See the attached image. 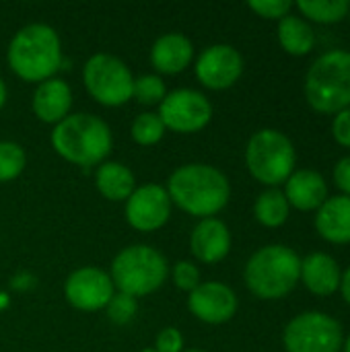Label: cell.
Here are the masks:
<instances>
[{
    "instance_id": "6da1fadb",
    "label": "cell",
    "mask_w": 350,
    "mask_h": 352,
    "mask_svg": "<svg viewBox=\"0 0 350 352\" xmlns=\"http://www.w3.org/2000/svg\"><path fill=\"white\" fill-rule=\"evenodd\" d=\"M165 190L171 204L200 221L219 214L231 198V184L227 175L206 163H188L177 167Z\"/></svg>"
},
{
    "instance_id": "7a4b0ae2",
    "label": "cell",
    "mask_w": 350,
    "mask_h": 352,
    "mask_svg": "<svg viewBox=\"0 0 350 352\" xmlns=\"http://www.w3.org/2000/svg\"><path fill=\"white\" fill-rule=\"evenodd\" d=\"M10 70L27 82L54 78L62 64V43L54 27L31 23L19 29L6 50Z\"/></svg>"
},
{
    "instance_id": "3957f363",
    "label": "cell",
    "mask_w": 350,
    "mask_h": 352,
    "mask_svg": "<svg viewBox=\"0 0 350 352\" xmlns=\"http://www.w3.org/2000/svg\"><path fill=\"white\" fill-rule=\"evenodd\" d=\"M243 280L250 293L262 301L285 299L301 280V258L289 245H264L250 256Z\"/></svg>"
},
{
    "instance_id": "277c9868",
    "label": "cell",
    "mask_w": 350,
    "mask_h": 352,
    "mask_svg": "<svg viewBox=\"0 0 350 352\" xmlns=\"http://www.w3.org/2000/svg\"><path fill=\"white\" fill-rule=\"evenodd\" d=\"M52 146L72 165H101L111 151V130L93 113H70L54 126Z\"/></svg>"
},
{
    "instance_id": "5b68a950",
    "label": "cell",
    "mask_w": 350,
    "mask_h": 352,
    "mask_svg": "<svg viewBox=\"0 0 350 352\" xmlns=\"http://www.w3.org/2000/svg\"><path fill=\"white\" fill-rule=\"evenodd\" d=\"M303 93L311 109L338 113L350 107V52L330 50L309 66Z\"/></svg>"
},
{
    "instance_id": "8992f818",
    "label": "cell",
    "mask_w": 350,
    "mask_h": 352,
    "mask_svg": "<svg viewBox=\"0 0 350 352\" xmlns=\"http://www.w3.org/2000/svg\"><path fill=\"white\" fill-rule=\"evenodd\" d=\"M169 266L165 256L144 243L124 248L111 262L109 278L118 293L144 297L155 293L167 280Z\"/></svg>"
},
{
    "instance_id": "52a82bcc",
    "label": "cell",
    "mask_w": 350,
    "mask_h": 352,
    "mask_svg": "<svg viewBox=\"0 0 350 352\" xmlns=\"http://www.w3.org/2000/svg\"><path fill=\"white\" fill-rule=\"evenodd\" d=\"M297 153L291 138L274 128H262L248 140L245 165L250 175L268 186L276 188L285 184L295 171Z\"/></svg>"
},
{
    "instance_id": "ba28073f",
    "label": "cell",
    "mask_w": 350,
    "mask_h": 352,
    "mask_svg": "<svg viewBox=\"0 0 350 352\" xmlns=\"http://www.w3.org/2000/svg\"><path fill=\"white\" fill-rule=\"evenodd\" d=\"M83 80L89 95L105 107H120L132 99L134 76L118 56H91L83 68Z\"/></svg>"
},
{
    "instance_id": "9c48e42d",
    "label": "cell",
    "mask_w": 350,
    "mask_h": 352,
    "mask_svg": "<svg viewBox=\"0 0 350 352\" xmlns=\"http://www.w3.org/2000/svg\"><path fill=\"white\" fill-rule=\"evenodd\" d=\"M342 342V324L322 311H303L295 316L283 332L287 352H340Z\"/></svg>"
},
{
    "instance_id": "30bf717a",
    "label": "cell",
    "mask_w": 350,
    "mask_h": 352,
    "mask_svg": "<svg viewBox=\"0 0 350 352\" xmlns=\"http://www.w3.org/2000/svg\"><path fill=\"white\" fill-rule=\"evenodd\" d=\"M159 118L165 130L177 134H194L208 126L212 105L206 95L194 89H175L159 103Z\"/></svg>"
},
{
    "instance_id": "8fae6325",
    "label": "cell",
    "mask_w": 350,
    "mask_h": 352,
    "mask_svg": "<svg viewBox=\"0 0 350 352\" xmlns=\"http://www.w3.org/2000/svg\"><path fill=\"white\" fill-rule=\"evenodd\" d=\"M126 221L140 233L159 231L171 217V198L159 184H146L132 192L126 200Z\"/></svg>"
},
{
    "instance_id": "7c38bea8",
    "label": "cell",
    "mask_w": 350,
    "mask_h": 352,
    "mask_svg": "<svg viewBox=\"0 0 350 352\" xmlns=\"http://www.w3.org/2000/svg\"><path fill=\"white\" fill-rule=\"evenodd\" d=\"M196 78L202 87L212 91L231 89L243 74V58L229 43L208 45L196 60Z\"/></svg>"
},
{
    "instance_id": "4fadbf2b",
    "label": "cell",
    "mask_w": 350,
    "mask_h": 352,
    "mask_svg": "<svg viewBox=\"0 0 350 352\" xmlns=\"http://www.w3.org/2000/svg\"><path fill=\"white\" fill-rule=\"evenodd\" d=\"M113 295H116V287L109 274L95 266H85L74 270L64 283V297L78 311L89 314V311L105 309Z\"/></svg>"
},
{
    "instance_id": "5bb4252c",
    "label": "cell",
    "mask_w": 350,
    "mask_h": 352,
    "mask_svg": "<svg viewBox=\"0 0 350 352\" xmlns=\"http://www.w3.org/2000/svg\"><path fill=\"white\" fill-rule=\"evenodd\" d=\"M237 305L239 301L235 291L229 285L217 280L200 283L188 297V307L192 316L212 326L233 320V316L237 314Z\"/></svg>"
},
{
    "instance_id": "9a60e30c",
    "label": "cell",
    "mask_w": 350,
    "mask_h": 352,
    "mask_svg": "<svg viewBox=\"0 0 350 352\" xmlns=\"http://www.w3.org/2000/svg\"><path fill=\"white\" fill-rule=\"evenodd\" d=\"M190 250L194 258L202 264H219L223 262L229 252H231V233L229 227L212 217V219H202L190 237Z\"/></svg>"
},
{
    "instance_id": "2e32d148",
    "label": "cell",
    "mask_w": 350,
    "mask_h": 352,
    "mask_svg": "<svg viewBox=\"0 0 350 352\" xmlns=\"http://www.w3.org/2000/svg\"><path fill=\"white\" fill-rule=\"evenodd\" d=\"M283 194L289 206L301 212H311L328 200V184L324 175L314 169H299L293 171L291 177L285 182Z\"/></svg>"
},
{
    "instance_id": "e0dca14e",
    "label": "cell",
    "mask_w": 350,
    "mask_h": 352,
    "mask_svg": "<svg viewBox=\"0 0 350 352\" xmlns=\"http://www.w3.org/2000/svg\"><path fill=\"white\" fill-rule=\"evenodd\" d=\"M33 113L45 124H60L64 118L70 116L72 107V91L66 80L62 78H47L37 85L31 101Z\"/></svg>"
},
{
    "instance_id": "ac0fdd59",
    "label": "cell",
    "mask_w": 350,
    "mask_h": 352,
    "mask_svg": "<svg viewBox=\"0 0 350 352\" xmlns=\"http://www.w3.org/2000/svg\"><path fill=\"white\" fill-rule=\"evenodd\" d=\"M340 266L338 262L324 252L309 254L301 260V280L305 289L318 297H330L340 289Z\"/></svg>"
},
{
    "instance_id": "d6986e66",
    "label": "cell",
    "mask_w": 350,
    "mask_h": 352,
    "mask_svg": "<svg viewBox=\"0 0 350 352\" xmlns=\"http://www.w3.org/2000/svg\"><path fill=\"white\" fill-rule=\"evenodd\" d=\"M194 58V45L184 33H165L151 47V64L161 74L184 72Z\"/></svg>"
},
{
    "instance_id": "ffe728a7",
    "label": "cell",
    "mask_w": 350,
    "mask_h": 352,
    "mask_svg": "<svg viewBox=\"0 0 350 352\" xmlns=\"http://www.w3.org/2000/svg\"><path fill=\"white\" fill-rule=\"evenodd\" d=\"M316 231L322 239L344 245L350 243V198L332 196L316 210Z\"/></svg>"
},
{
    "instance_id": "44dd1931",
    "label": "cell",
    "mask_w": 350,
    "mask_h": 352,
    "mask_svg": "<svg viewBox=\"0 0 350 352\" xmlns=\"http://www.w3.org/2000/svg\"><path fill=\"white\" fill-rule=\"evenodd\" d=\"M95 186L109 202H126L136 190V177L124 163L103 161L95 171Z\"/></svg>"
},
{
    "instance_id": "7402d4cb",
    "label": "cell",
    "mask_w": 350,
    "mask_h": 352,
    "mask_svg": "<svg viewBox=\"0 0 350 352\" xmlns=\"http://www.w3.org/2000/svg\"><path fill=\"white\" fill-rule=\"evenodd\" d=\"M276 35L281 47L291 56H307L316 47V33L311 25L303 16H297L293 12L278 21Z\"/></svg>"
},
{
    "instance_id": "603a6c76",
    "label": "cell",
    "mask_w": 350,
    "mask_h": 352,
    "mask_svg": "<svg viewBox=\"0 0 350 352\" xmlns=\"http://www.w3.org/2000/svg\"><path fill=\"white\" fill-rule=\"evenodd\" d=\"M289 212H291V206H289L283 190H278V188H270L256 198L254 217L260 225H264L268 229L283 227L289 219Z\"/></svg>"
},
{
    "instance_id": "cb8c5ba5",
    "label": "cell",
    "mask_w": 350,
    "mask_h": 352,
    "mask_svg": "<svg viewBox=\"0 0 350 352\" xmlns=\"http://www.w3.org/2000/svg\"><path fill=\"white\" fill-rule=\"evenodd\" d=\"M307 21L320 23V25H334L344 19H349L350 2L349 0H301L295 4Z\"/></svg>"
},
{
    "instance_id": "d4e9b609",
    "label": "cell",
    "mask_w": 350,
    "mask_h": 352,
    "mask_svg": "<svg viewBox=\"0 0 350 352\" xmlns=\"http://www.w3.org/2000/svg\"><path fill=\"white\" fill-rule=\"evenodd\" d=\"M130 134H132V138H134L136 144H140V146H153V144L161 142V138L165 134V126H163L159 113L144 111V113H140L132 122Z\"/></svg>"
},
{
    "instance_id": "484cf974",
    "label": "cell",
    "mask_w": 350,
    "mask_h": 352,
    "mask_svg": "<svg viewBox=\"0 0 350 352\" xmlns=\"http://www.w3.org/2000/svg\"><path fill=\"white\" fill-rule=\"evenodd\" d=\"M27 165V157L21 144L12 140H0V184L17 179Z\"/></svg>"
},
{
    "instance_id": "4316f807",
    "label": "cell",
    "mask_w": 350,
    "mask_h": 352,
    "mask_svg": "<svg viewBox=\"0 0 350 352\" xmlns=\"http://www.w3.org/2000/svg\"><path fill=\"white\" fill-rule=\"evenodd\" d=\"M167 89L159 74H142L134 78V91L132 97L142 105H157L165 99Z\"/></svg>"
},
{
    "instance_id": "83f0119b",
    "label": "cell",
    "mask_w": 350,
    "mask_h": 352,
    "mask_svg": "<svg viewBox=\"0 0 350 352\" xmlns=\"http://www.w3.org/2000/svg\"><path fill=\"white\" fill-rule=\"evenodd\" d=\"M105 309H107V318H109L113 324L124 326V324H128V322L136 316L138 303H136V299L130 297V295L116 293V295L109 299V303H107Z\"/></svg>"
},
{
    "instance_id": "f1b7e54d",
    "label": "cell",
    "mask_w": 350,
    "mask_h": 352,
    "mask_svg": "<svg viewBox=\"0 0 350 352\" xmlns=\"http://www.w3.org/2000/svg\"><path fill=\"white\" fill-rule=\"evenodd\" d=\"M171 276H173V283L179 291H188L192 293L198 285H200V270L194 262H188V260H179L175 262L173 270H171Z\"/></svg>"
},
{
    "instance_id": "f546056e",
    "label": "cell",
    "mask_w": 350,
    "mask_h": 352,
    "mask_svg": "<svg viewBox=\"0 0 350 352\" xmlns=\"http://www.w3.org/2000/svg\"><path fill=\"white\" fill-rule=\"evenodd\" d=\"M258 16L268 21H281L293 10V2L289 0H252L248 4Z\"/></svg>"
},
{
    "instance_id": "4dcf8cb0",
    "label": "cell",
    "mask_w": 350,
    "mask_h": 352,
    "mask_svg": "<svg viewBox=\"0 0 350 352\" xmlns=\"http://www.w3.org/2000/svg\"><path fill=\"white\" fill-rule=\"evenodd\" d=\"M155 351L157 352H184V336L177 328L169 326V328H163L159 334H157V340H155Z\"/></svg>"
},
{
    "instance_id": "1f68e13d",
    "label": "cell",
    "mask_w": 350,
    "mask_h": 352,
    "mask_svg": "<svg viewBox=\"0 0 350 352\" xmlns=\"http://www.w3.org/2000/svg\"><path fill=\"white\" fill-rule=\"evenodd\" d=\"M332 136L340 146L350 148V107L338 111L334 116V120H332Z\"/></svg>"
},
{
    "instance_id": "d6a6232c",
    "label": "cell",
    "mask_w": 350,
    "mask_h": 352,
    "mask_svg": "<svg viewBox=\"0 0 350 352\" xmlns=\"http://www.w3.org/2000/svg\"><path fill=\"white\" fill-rule=\"evenodd\" d=\"M334 186L342 192V196L350 198V157H342L336 165H334Z\"/></svg>"
},
{
    "instance_id": "836d02e7",
    "label": "cell",
    "mask_w": 350,
    "mask_h": 352,
    "mask_svg": "<svg viewBox=\"0 0 350 352\" xmlns=\"http://www.w3.org/2000/svg\"><path fill=\"white\" fill-rule=\"evenodd\" d=\"M340 295H342V299L347 301L350 305V266L342 272V278H340Z\"/></svg>"
},
{
    "instance_id": "e575fe53",
    "label": "cell",
    "mask_w": 350,
    "mask_h": 352,
    "mask_svg": "<svg viewBox=\"0 0 350 352\" xmlns=\"http://www.w3.org/2000/svg\"><path fill=\"white\" fill-rule=\"evenodd\" d=\"M4 103H6V85H4V80L0 78V109H2Z\"/></svg>"
},
{
    "instance_id": "d590c367",
    "label": "cell",
    "mask_w": 350,
    "mask_h": 352,
    "mask_svg": "<svg viewBox=\"0 0 350 352\" xmlns=\"http://www.w3.org/2000/svg\"><path fill=\"white\" fill-rule=\"evenodd\" d=\"M342 351L350 352V334H349V338H347V340L342 342Z\"/></svg>"
},
{
    "instance_id": "8d00e7d4",
    "label": "cell",
    "mask_w": 350,
    "mask_h": 352,
    "mask_svg": "<svg viewBox=\"0 0 350 352\" xmlns=\"http://www.w3.org/2000/svg\"><path fill=\"white\" fill-rule=\"evenodd\" d=\"M184 352H206V351H200V349H188V351Z\"/></svg>"
},
{
    "instance_id": "74e56055",
    "label": "cell",
    "mask_w": 350,
    "mask_h": 352,
    "mask_svg": "<svg viewBox=\"0 0 350 352\" xmlns=\"http://www.w3.org/2000/svg\"><path fill=\"white\" fill-rule=\"evenodd\" d=\"M142 352H157V351H142Z\"/></svg>"
},
{
    "instance_id": "f35d334b",
    "label": "cell",
    "mask_w": 350,
    "mask_h": 352,
    "mask_svg": "<svg viewBox=\"0 0 350 352\" xmlns=\"http://www.w3.org/2000/svg\"><path fill=\"white\" fill-rule=\"evenodd\" d=\"M349 19H350V12H349Z\"/></svg>"
}]
</instances>
